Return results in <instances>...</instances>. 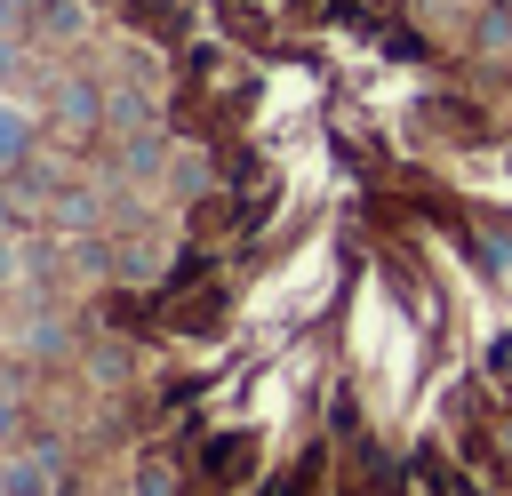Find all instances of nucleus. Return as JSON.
<instances>
[{"instance_id":"6e6552de","label":"nucleus","mask_w":512,"mask_h":496,"mask_svg":"<svg viewBox=\"0 0 512 496\" xmlns=\"http://www.w3.org/2000/svg\"><path fill=\"white\" fill-rule=\"evenodd\" d=\"M0 496H8V472H0Z\"/></svg>"},{"instance_id":"7ed1b4c3","label":"nucleus","mask_w":512,"mask_h":496,"mask_svg":"<svg viewBox=\"0 0 512 496\" xmlns=\"http://www.w3.org/2000/svg\"><path fill=\"white\" fill-rule=\"evenodd\" d=\"M8 496H56V488H48V456H24V464H8Z\"/></svg>"},{"instance_id":"423d86ee","label":"nucleus","mask_w":512,"mask_h":496,"mask_svg":"<svg viewBox=\"0 0 512 496\" xmlns=\"http://www.w3.org/2000/svg\"><path fill=\"white\" fill-rule=\"evenodd\" d=\"M488 376H512V328H504V336L488 344Z\"/></svg>"},{"instance_id":"39448f33","label":"nucleus","mask_w":512,"mask_h":496,"mask_svg":"<svg viewBox=\"0 0 512 496\" xmlns=\"http://www.w3.org/2000/svg\"><path fill=\"white\" fill-rule=\"evenodd\" d=\"M136 496H176V464L168 456H144L136 464Z\"/></svg>"},{"instance_id":"20e7f679","label":"nucleus","mask_w":512,"mask_h":496,"mask_svg":"<svg viewBox=\"0 0 512 496\" xmlns=\"http://www.w3.org/2000/svg\"><path fill=\"white\" fill-rule=\"evenodd\" d=\"M504 48H512V0H496L480 16V56H504Z\"/></svg>"},{"instance_id":"f03ea898","label":"nucleus","mask_w":512,"mask_h":496,"mask_svg":"<svg viewBox=\"0 0 512 496\" xmlns=\"http://www.w3.org/2000/svg\"><path fill=\"white\" fill-rule=\"evenodd\" d=\"M24 152H32V112L0 96V168H24Z\"/></svg>"},{"instance_id":"0eeeda50","label":"nucleus","mask_w":512,"mask_h":496,"mask_svg":"<svg viewBox=\"0 0 512 496\" xmlns=\"http://www.w3.org/2000/svg\"><path fill=\"white\" fill-rule=\"evenodd\" d=\"M24 72V40H0V80H16Z\"/></svg>"},{"instance_id":"f257e3e1","label":"nucleus","mask_w":512,"mask_h":496,"mask_svg":"<svg viewBox=\"0 0 512 496\" xmlns=\"http://www.w3.org/2000/svg\"><path fill=\"white\" fill-rule=\"evenodd\" d=\"M56 128H72V136L104 128V88H96V80H64V88H56Z\"/></svg>"}]
</instances>
